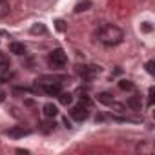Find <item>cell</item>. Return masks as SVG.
Listing matches in <instances>:
<instances>
[{
	"label": "cell",
	"mask_w": 155,
	"mask_h": 155,
	"mask_svg": "<svg viewBox=\"0 0 155 155\" xmlns=\"http://www.w3.org/2000/svg\"><path fill=\"white\" fill-rule=\"evenodd\" d=\"M55 28H57L58 31H66V22H64V20H57V22H55Z\"/></svg>",
	"instance_id": "cell-19"
},
{
	"label": "cell",
	"mask_w": 155,
	"mask_h": 155,
	"mask_svg": "<svg viewBox=\"0 0 155 155\" xmlns=\"http://www.w3.org/2000/svg\"><path fill=\"white\" fill-rule=\"evenodd\" d=\"M9 51L15 53V55H24L26 53V46L20 44V42H11L9 44Z\"/></svg>",
	"instance_id": "cell-10"
},
{
	"label": "cell",
	"mask_w": 155,
	"mask_h": 155,
	"mask_svg": "<svg viewBox=\"0 0 155 155\" xmlns=\"http://www.w3.org/2000/svg\"><path fill=\"white\" fill-rule=\"evenodd\" d=\"M42 113H44V117H46V119H55V117L58 115V108H57L53 102H48V104H44Z\"/></svg>",
	"instance_id": "cell-6"
},
{
	"label": "cell",
	"mask_w": 155,
	"mask_h": 155,
	"mask_svg": "<svg viewBox=\"0 0 155 155\" xmlns=\"http://www.w3.org/2000/svg\"><path fill=\"white\" fill-rule=\"evenodd\" d=\"M153 104V88H150V91H148V106H151Z\"/></svg>",
	"instance_id": "cell-21"
},
{
	"label": "cell",
	"mask_w": 155,
	"mask_h": 155,
	"mask_svg": "<svg viewBox=\"0 0 155 155\" xmlns=\"http://www.w3.org/2000/svg\"><path fill=\"white\" fill-rule=\"evenodd\" d=\"M140 28H142V31H146V33H150V31H151V24H150V22H142V26H140Z\"/></svg>",
	"instance_id": "cell-20"
},
{
	"label": "cell",
	"mask_w": 155,
	"mask_h": 155,
	"mask_svg": "<svg viewBox=\"0 0 155 155\" xmlns=\"http://www.w3.org/2000/svg\"><path fill=\"white\" fill-rule=\"evenodd\" d=\"M48 64H49L51 68H64V66L68 64V55L64 53V49L57 48V49L49 51V55H48Z\"/></svg>",
	"instance_id": "cell-3"
},
{
	"label": "cell",
	"mask_w": 155,
	"mask_h": 155,
	"mask_svg": "<svg viewBox=\"0 0 155 155\" xmlns=\"http://www.w3.org/2000/svg\"><path fill=\"white\" fill-rule=\"evenodd\" d=\"M69 117H71L73 120H77V122L86 120V119L90 117V106H88V104H84V102L81 101L79 104H75V106L69 110Z\"/></svg>",
	"instance_id": "cell-4"
},
{
	"label": "cell",
	"mask_w": 155,
	"mask_h": 155,
	"mask_svg": "<svg viewBox=\"0 0 155 155\" xmlns=\"http://www.w3.org/2000/svg\"><path fill=\"white\" fill-rule=\"evenodd\" d=\"M31 33H33V35H37V33H42V35H44V33H46V26H44V24H35V26L31 28Z\"/></svg>",
	"instance_id": "cell-16"
},
{
	"label": "cell",
	"mask_w": 155,
	"mask_h": 155,
	"mask_svg": "<svg viewBox=\"0 0 155 155\" xmlns=\"http://www.w3.org/2000/svg\"><path fill=\"white\" fill-rule=\"evenodd\" d=\"M28 133H29V130L20 128V126H15V128L8 130V135H9V137H24V135H28Z\"/></svg>",
	"instance_id": "cell-9"
},
{
	"label": "cell",
	"mask_w": 155,
	"mask_h": 155,
	"mask_svg": "<svg viewBox=\"0 0 155 155\" xmlns=\"http://www.w3.org/2000/svg\"><path fill=\"white\" fill-rule=\"evenodd\" d=\"M126 106H128V108H131V110H135V111H139V110H140V106H142V99H140V95L133 93V95L126 101Z\"/></svg>",
	"instance_id": "cell-7"
},
{
	"label": "cell",
	"mask_w": 155,
	"mask_h": 155,
	"mask_svg": "<svg viewBox=\"0 0 155 155\" xmlns=\"http://www.w3.org/2000/svg\"><path fill=\"white\" fill-rule=\"evenodd\" d=\"M153 66H155V62H153V60H148V62H146V71H148L150 75H153V73H155V68H153Z\"/></svg>",
	"instance_id": "cell-18"
},
{
	"label": "cell",
	"mask_w": 155,
	"mask_h": 155,
	"mask_svg": "<svg viewBox=\"0 0 155 155\" xmlns=\"http://www.w3.org/2000/svg\"><path fill=\"white\" fill-rule=\"evenodd\" d=\"M4 99H6V95H4V91H0V102H4Z\"/></svg>",
	"instance_id": "cell-22"
},
{
	"label": "cell",
	"mask_w": 155,
	"mask_h": 155,
	"mask_svg": "<svg viewBox=\"0 0 155 155\" xmlns=\"http://www.w3.org/2000/svg\"><path fill=\"white\" fill-rule=\"evenodd\" d=\"M97 101L101 104H104V106H110L113 102V95L110 91H101V93H97Z\"/></svg>",
	"instance_id": "cell-8"
},
{
	"label": "cell",
	"mask_w": 155,
	"mask_h": 155,
	"mask_svg": "<svg viewBox=\"0 0 155 155\" xmlns=\"http://www.w3.org/2000/svg\"><path fill=\"white\" fill-rule=\"evenodd\" d=\"M9 68H11V66H9V60H8L2 53H0V73H8Z\"/></svg>",
	"instance_id": "cell-14"
},
{
	"label": "cell",
	"mask_w": 155,
	"mask_h": 155,
	"mask_svg": "<svg viewBox=\"0 0 155 155\" xmlns=\"http://www.w3.org/2000/svg\"><path fill=\"white\" fill-rule=\"evenodd\" d=\"M119 88H120L122 91H131L135 86H133V82H131V81H126V79H122V81H119Z\"/></svg>",
	"instance_id": "cell-15"
},
{
	"label": "cell",
	"mask_w": 155,
	"mask_h": 155,
	"mask_svg": "<svg viewBox=\"0 0 155 155\" xmlns=\"http://www.w3.org/2000/svg\"><path fill=\"white\" fill-rule=\"evenodd\" d=\"M57 97H58V102L64 104V106H69L71 101H73V95H71V93H66V91H60Z\"/></svg>",
	"instance_id": "cell-11"
},
{
	"label": "cell",
	"mask_w": 155,
	"mask_h": 155,
	"mask_svg": "<svg viewBox=\"0 0 155 155\" xmlns=\"http://www.w3.org/2000/svg\"><path fill=\"white\" fill-rule=\"evenodd\" d=\"M101 73V68L99 66H79V75L86 81H91L93 77H97Z\"/></svg>",
	"instance_id": "cell-5"
},
{
	"label": "cell",
	"mask_w": 155,
	"mask_h": 155,
	"mask_svg": "<svg viewBox=\"0 0 155 155\" xmlns=\"http://www.w3.org/2000/svg\"><path fill=\"white\" fill-rule=\"evenodd\" d=\"M91 6H93V4H91V0H82V2H79V4L75 6V13H82V11H88Z\"/></svg>",
	"instance_id": "cell-12"
},
{
	"label": "cell",
	"mask_w": 155,
	"mask_h": 155,
	"mask_svg": "<svg viewBox=\"0 0 155 155\" xmlns=\"http://www.w3.org/2000/svg\"><path fill=\"white\" fill-rule=\"evenodd\" d=\"M110 106H111V110H115V113H124V104H117V102L113 101Z\"/></svg>",
	"instance_id": "cell-17"
},
{
	"label": "cell",
	"mask_w": 155,
	"mask_h": 155,
	"mask_svg": "<svg viewBox=\"0 0 155 155\" xmlns=\"http://www.w3.org/2000/svg\"><path fill=\"white\" fill-rule=\"evenodd\" d=\"M62 79L60 77H40L37 81V86L46 93V95H53L57 97L60 91H62Z\"/></svg>",
	"instance_id": "cell-2"
},
{
	"label": "cell",
	"mask_w": 155,
	"mask_h": 155,
	"mask_svg": "<svg viewBox=\"0 0 155 155\" xmlns=\"http://www.w3.org/2000/svg\"><path fill=\"white\" fill-rule=\"evenodd\" d=\"M95 37H97V40H99L101 44H104V46H117V44L122 42L124 31H122L120 28L113 26V24H102V26L97 29Z\"/></svg>",
	"instance_id": "cell-1"
},
{
	"label": "cell",
	"mask_w": 155,
	"mask_h": 155,
	"mask_svg": "<svg viewBox=\"0 0 155 155\" xmlns=\"http://www.w3.org/2000/svg\"><path fill=\"white\" fill-rule=\"evenodd\" d=\"M9 11H11L9 2H8V0H0V18L8 17V15H9Z\"/></svg>",
	"instance_id": "cell-13"
}]
</instances>
